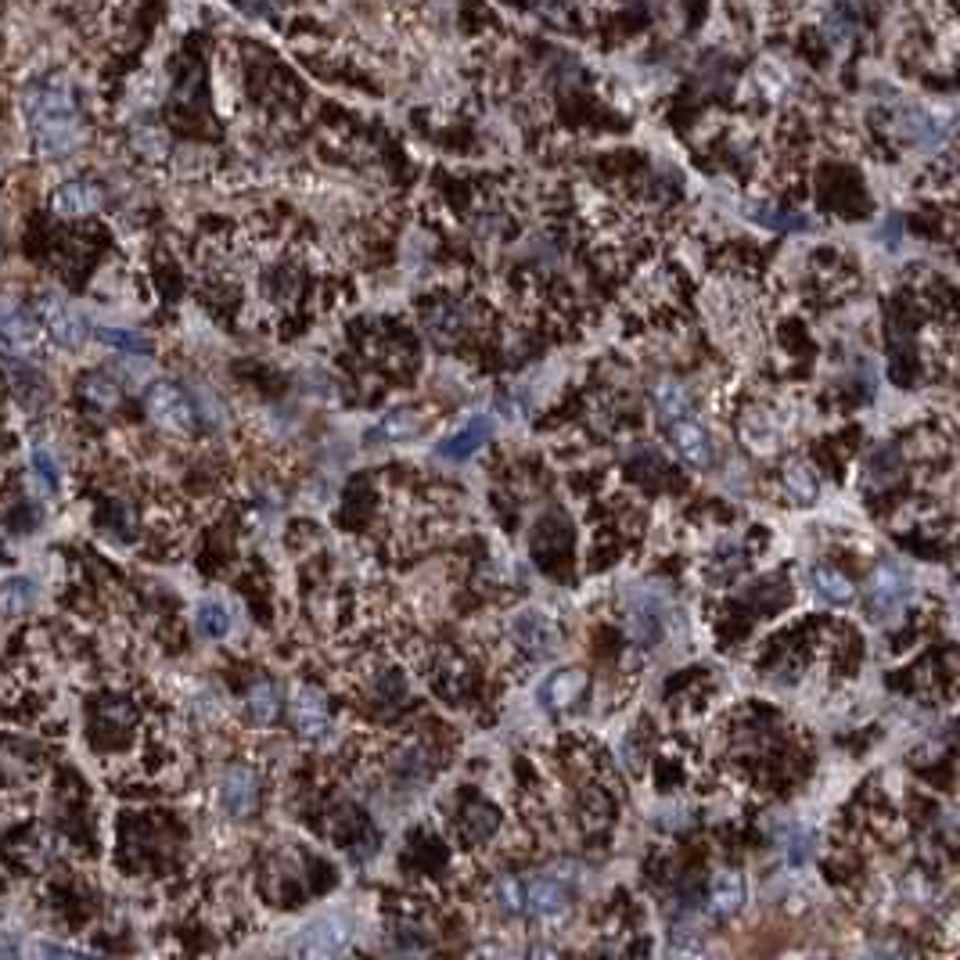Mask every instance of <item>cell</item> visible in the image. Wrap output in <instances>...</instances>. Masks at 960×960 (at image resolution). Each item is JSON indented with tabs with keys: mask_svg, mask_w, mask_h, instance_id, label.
Here are the masks:
<instances>
[{
	"mask_svg": "<svg viewBox=\"0 0 960 960\" xmlns=\"http://www.w3.org/2000/svg\"><path fill=\"white\" fill-rule=\"evenodd\" d=\"M191 404H194V414H202V418L210 421V425H224V421H227V418H224V404H219V399H216L205 385L194 388V399H191Z\"/></svg>",
	"mask_w": 960,
	"mask_h": 960,
	"instance_id": "4dcf8cb0",
	"label": "cell"
},
{
	"mask_svg": "<svg viewBox=\"0 0 960 960\" xmlns=\"http://www.w3.org/2000/svg\"><path fill=\"white\" fill-rule=\"evenodd\" d=\"M22 109H25V123L33 129L36 151H41L44 159L58 162L80 151V145L87 140V126H83L80 105H76L72 87L65 80H44L30 87L25 90Z\"/></svg>",
	"mask_w": 960,
	"mask_h": 960,
	"instance_id": "6da1fadb",
	"label": "cell"
},
{
	"mask_svg": "<svg viewBox=\"0 0 960 960\" xmlns=\"http://www.w3.org/2000/svg\"><path fill=\"white\" fill-rule=\"evenodd\" d=\"M669 443L680 453V461L694 472H709L712 461H716V447H712V436L702 425L691 418L669 421Z\"/></svg>",
	"mask_w": 960,
	"mask_h": 960,
	"instance_id": "9c48e42d",
	"label": "cell"
},
{
	"mask_svg": "<svg viewBox=\"0 0 960 960\" xmlns=\"http://www.w3.org/2000/svg\"><path fill=\"white\" fill-rule=\"evenodd\" d=\"M101 205H105V191H101L94 180H69L50 194V210L61 219H83L94 216Z\"/></svg>",
	"mask_w": 960,
	"mask_h": 960,
	"instance_id": "30bf717a",
	"label": "cell"
},
{
	"mask_svg": "<svg viewBox=\"0 0 960 960\" xmlns=\"http://www.w3.org/2000/svg\"><path fill=\"white\" fill-rule=\"evenodd\" d=\"M145 407H148V418L159 428H166V432H191L194 421H199L191 396L173 382H155L145 396Z\"/></svg>",
	"mask_w": 960,
	"mask_h": 960,
	"instance_id": "3957f363",
	"label": "cell"
},
{
	"mask_svg": "<svg viewBox=\"0 0 960 960\" xmlns=\"http://www.w3.org/2000/svg\"><path fill=\"white\" fill-rule=\"evenodd\" d=\"M94 723H98V731L123 734V731H129V726L137 723V712H134V705L126 702V698H105V702H101L98 712H94Z\"/></svg>",
	"mask_w": 960,
	"mask_h": 960,
	"instance_id": "83f0119b",
	"label": "cell"
},
{
	"mask_svg": "<svg viewBox=\"0 0 960 960\" xmlns=\"http://www.w3.org/2000/svg\"><path fill=\"white\" fill-rule=\"evenodd\" d=\"M194 630H199V637L205 641H219L230 633V612L224 601L216 598H205L199 608H194Z\"/></svg>",
	"mask_w": 960,
	"mask_h": 960,
	"instance_id": "cb8c5ba5",
	"label": "cell"
},
{
	"mask_svg": "<svg viewBox=\"0 0 960 960\" xmlns=\"http://www.w3.org/2000/svg\"><path fill=\"white\" fill-rule=\"evenodd\" d=\"M80 396L98 410H115L123 399V382L112 371H87L80 374Z\"/></svg>",
	"mask_w": 960,
	"mask_h": 960,
	"instance_id": "ac0fdd59",
	"label": "cell"
},
{
	"mask_svg": "<svg viewBox=\"0 0 960 960\" xmlns=\"http://www.w3.org/2000/svg\"><path fill=\"white\" fill-rule=\"evenodd\" d=\"M511 633L533 658H547V655L557 652V644H562V626H557L547 612H540V608H526V612H518L515 622H511Z\"/></svg>",
	"mask_w": 960,
	"mask_h": 960,
	"instance_id": "ba28073f",
	"label": "cell"
},
{
	"mask_svg": "<svg viewBox=\"0 0 960 960\" xmlns=\"http://www.w3.org/2000/svg\"><path fill=\"white\" fill-rule=\"evenodd\" d=\"M583 691H587V677H583L579 669H565V673H557V677H551L547 684L540 687V698H543V705H547V709H568V705L579 702Z\"/></svg>",
	"mask_w": 960,
	"mask_h": 960,
	"instance_id": "d6986e66",
	"label": "cell"
},
{
	"mask_svg": "<svg viewBox=\"0 0 960 960\" xmlns=\"http://www.w3.org/2000/svg\"><path fill=\"white\" fill-rule=\"evenodd\" d=\"M94 339L105 349H115V353H148L151 349L145 335L134 331V328H123V324H98Z\"/></svg>",
	"mask_w": 960,
	"mask_h": 960,
	"instance_id": "484cf974",
	"label": "cell"
},
{
	"mask_svg": "<svg viewBox=\"0 0 960 960\" xmlns=\"http://www.w3.org/2000/svg\"><path fill=\"white\" fill-rule=\"evenodd\" d=\"M346 946H349L346 921L342 917H320L303 931V939H295L292 950L303 953V957H335V953H342Z\"/></svg>",
	"mask_w": 960,
	"mask_h": 960,
	"instance_id": "8fae6325",
	"label": "cell"
},
{
	"mask_svg": "<svg viewBox=\"0 0 960 960\" xmlns=\"http://www.w3.org/2000/svg\"><path fill=\"white\" fill-rule=\"evenodd\" d=\"M745 906V878L737 871H723L712 878V889H709V914L712 917H734L737 911Z\"/></svg>",
	"mask_w": 960,
	"mask_h": 960,
	"instance_id": "9a60e30c",
	"label": "cell"
},
{
	"mask_svg": "<svg viewBox=\"0 0 960 960\" xmlns=\"http://www.w3.org/2000/svg\"><path fill=\"white\" fill-rule=\"evenodd\" d=\"M259 795H263L259 773L252 767H245V763H235V767H227L224 777H219V806H224L227 816H235V821H249L259 810Z\"/></svg>",
	"mask_w": 960,
	"mask_h": 960,
	"instance_id": "5b68a950",
	"label": "cell"
},
{
	"mask_svg": "<svg viewBox=\"0 0 960 960\" xmlns=\"http://www.w3.org/2000/svg\"><path fill=\"white\" fill-rule=\"evenodd\" d=\"M781 842H784V852H788V860H791V863L810 860V852H813V835H810V832H802V827L791 824L788 832L781 835Z\"/></svg>",
	"mask_w": 960,
	"mask_h": 960,
	"instance_id": "f546056e",
	"label": "cell"
},
{
	"mask_svg": "<svg viewBox=\"0 0 960 960\" xmlns=\"http://www.w3.org/2000/svg\"><path fill=\"white\" fill-rule=\"evenodd\" d=\"M493 900L504 914H522V881L518 878H500L493 885Z\"/></svg>",
	"mask_w": 960,
	"mask_h": 960,
	"instance_id": "f1b7e54d",
	"label": "cell"
},
{
	"mask_svg": "<svg viewBox=\"0 0 960 960\" xmlns=\"http://www.w3.org/2000/svg\"><path fill=\"white\" fill-rule=\"evenodd\" d=\"M425 425H428V414H418V410H393V414H385V418H382L379 425H374L363 439H368L371 447H382V443H407V439H414V436H421V432H425Z\"/></svg>",
	"mask_w": 960,
	"mask_h": 960,
	"instance_id": "4fadbf2b",
	"label": "cell"
},
{
	"mask_svg": "<svg viewBox=\"0 0 960 960\" xmlns=\"http://www.w3.org/2000/svg\"><path fill=\"white\" fill-rule=\"evenodd\" d=\"M137 148L151 155V159H159V155L166 151V134H159V129H137Z\"/></svg>",
	"mask_w": 960,
	"mask_h": 960,
	"instance_id": "1f68e13d",
	"label": "cell"
},
{
	"mask_svg": "<svg viewBox=\"0 0 960 960\" xmlns=\"http://www.w3.org/2000/svg\"><path fill=\"white\" fill-rule=\"evenodd\" d=\"M906 601H911V576L892 562L878 565L871 573V583H867V605H871V615L889 619V615H896Z\"/></svg>",
	"mask_w": 960,
	"mask_h": 960,
	"instance_id": "8992f818",
	"label": "cell"
},
{
	"mask_svg": "<svg viewBox=\"0 0 960 960\" xmlns=\"http://www.w3.org/2000/svg\"><path fill=\"white\" fill-rule=\"evenodd\" d=\"M36 342H41V328H36V320L30 317V309H25L15 295L0 292V346H4V353L30 357Z\"/></svg>",
	"mask_w": 960,
	"mask_h": 960,
	"instance_id": "52a82bcc",
	"label": "cell"
},
{
	"mask_svg": "<svg viewBox=\"0 0 960 960\" xmlns=\"http://www.w3.org/2000/svg\"><path fill=\"white\" fill-rule=\"evenodd\" d=\"M489 436H493L489 418H475V421H468L464 428H458V432H453L447 443H439V458H447V461L472 458V453H478V450L489 443Z\"/></svg>",
	"mask_w": 960,
	"mask_h": 960,
	"instance_id": "e0dca14e",
	"label": "cell"
},
{
	"mask_svg": "<svg viewBox=\"0 0 960 960\" xmlns=\"http://www.w3.org/2000/svg\"><path fill=\"white\" fill-rule=\"evenodd\" d=\"M626 630H630L633 644H641V647H655L658 637H662V615H658V608H655L652 601H637V605H630V612H626Z\"/></svg>",
	"mask_w": 960,
	"mask_h": 960,
	"instance_id": "ffe728a7",
	"label": "cell"
},
{
	"mask_svg": "<svg viewBox=\"0 0 960 960\" xmlns=\"http://www.w3.org/2000/svg\"><path fill=\"white\" fill-rule=\"evenodd\" d=\"M36 317L47 328V335L55 339L61 349H83L87 346V320L76 314V309L61 300L58 292H41L36 295Z\"/></svg>",
	"mask_w": 960,
	"mask_h": 960,
	"instance_id": "7a4b0ae2",
	"label": "cell"
},
{
	"mask_svg": "<svg viewBox=\"0 0 960 960\" xmlns=\"http://www.w3.org/2000/svg\"><path fill=\"white\" fill-rule=\"evenodd\" d=\"M292 723L295 731L306 734V737H324L331 726V712H328V702L320 698V691H314V687H300V691L292 694Z\"/></svg>",
	"mask_w": 960,
	"mask_h": 960,
	"instance_id": "7c38bea8",
	"label": "cell"
},
{
	"mask_svg": "<svg viewBox=\"0 0 960 960\" xmlns=\"http://www.w3.org/2000/svg\"><path fill=\"white\" fill-rule=\"evenodd\" d=\"M425 328H428V335H432L436 346H453L464 335V317H461V309L439 303V306L428 309Z\"/></svg>",
	"mask_w": 960,
	"mask_h": 960,
	"instance_id": "7402d4cb",
	"label": "cell"
},
{
	"mask_svg": "<svg viewBox=\"0 0 960 960\" xmlns=\"http://www.w3.org/2000/svg\"><path fill=\"white\" fill-rule=\"evenodd\" d=\"M655 407L666 421H680L694 410V396L680 382H658L655 385Z\"/></svg>",
	"mask_w": 960,
	"mask_h": 960,
	"instance_id": "d4e9b609",
	"label": "cell"
},
{
	"mask_svg": "<svg viewBox=\"0 0 960 960\" xmlns=\"http://www.w3.org/2000/svg\"><path fill=\"white\" fill-rule=\"evenodd\" d=\"M30 953H47V957H76L83 953L80 946H65V942H36V946H25Z\"/></svg>",
	"mask_w": 960,
	"mask_h": 960,
	"instance_id": "d6a6232c",
	"label": "cell"
},
{
	"mask_svg": "<svg viewBox=\"0 0 960 960\" xmlns=\"http://www.w3.org/2000/svg\"><path fill=\"white\" fill-rule=\"evenodd\" d=\"M781 486L795 504H810V500H816V493H821L816 472L810 468L806 461H788L784 472H781Z\"/></svg>",
	"mask_w": 960,
	"mask_h": 960,
	"instance_id": "603a6c76",
	"label": "cell"
},
{
	"mask_svg": "<svg viewBox=\"0 0 960 960\" xmlns=\"http://www.w3.org/2000/svg\"><path fill=\"white\" fill-rule=\"evenodd\" d=\"M245 712H249V720L256 726H274L281 720L284 712V694L278 684L270 680H259L249 687V694H245Z\"/></svg>",
	"mask_w": 960,
	"mask_h": 960,
	"instance_id": "2e32d148",
	"label": "cell"
},
{
	"mask_svg": "<svg viewBox=\"0 0 960 960\" xmlns=\"http://www.w3.org/2000/svg\"><path fill=\"white\" fill-rule=\"evenodd\" d=\"M522 911L551 925V921H562L568 911H573V889L568 881L562 878H533V881H522Z\"/></svg>",
	"mask_w": 960,
	"mask_h": 960,
	"instance_id": "277c9868",
	"label": "cell"
},
{
	"mask_svg": "<svg viewBox=\"0 0 960 960\" xmlns=\"http://www.w3.org/2000/svg\"><path fill=\"white\" fill-rule=\"evenodd\" d=\"M30 475H33V483L41 486L44 493H58L61 489V464H58V458L44 443H33L30 447Z\"/></svg>",
	"mask_w": 960,
	"mask_h": 960,
	"instance_id": "4316f807",
	"label": "cell"
},
{
	"mask_svg": "<svg viewBox=\"0 0 960 960\" xmlns=\"http://www.w3.org/2000/svg\"><path fill=\"white\" fill-rule=\"evenodd\" d=\"M810 583H813V590L821 594L824 601H832V605H849L856 598L852 579L846 573H838V568H832V565H816L810 573Z\"/></svg>",
	"mask_w": 960,
	"mask_h": 960,
	"instance_id": "44dd1931",
	"label": "cell"
},
{
	"mask_svg": "<svg viewBox=\"0 0 960 960\" xmlns=\"http://www.w3.org/2000/svg\"><path fill=\"white\" fill-rule=\"evenodd\" d=\"M36 598H41L36 579H30V576L0 579V619H8V622L25 619L36 608Z\"/></svg>",
	"mask_w": 960,
	"mask_h": 960,
	"instance_id": "5bb4252c",
	"label": "cell"
}]
</instances>
